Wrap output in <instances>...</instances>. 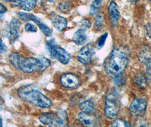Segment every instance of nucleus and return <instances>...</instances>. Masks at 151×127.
Segmentation results:
<instances>
[{
  "label": "nucleus",
  "instance_id": "nucleus-5",
  "mask_svg": "<svg viewBox=\"0 0 151 127\" xmlns=\"http://www.w3.org/2000/svg\"><path fill=\"white\" fill-rule=\"evenodd\" d=\"M119 104L117 98L113 94H109L105 100V115L110 119H115L119 113Z\"/></svg>",
  "mask_w": 151,
  "mask_h": 127
},
{
  "label": "nucleus",
  "instance_id": "nucleus-28",
  "mask_svg": "<svg viewBox=\"0 0 151 127\" xmlns=\"http://www.w3.org/2000/svg\"><path fill=\"white\" fill-rule=\"evenodd\" d=\"M7 47L6 45L4 43L2 40L1 41V49H0V53L1 54L5 53L7 52Z\"/></svg>",
  "mask_w": 151,
  "mask_h": 127
},
{
  "label": "nucleus",
  "instance_id": "nucleus-33",
  "mask_svg": "<svg viewBox=\"0 0 151 127\" xmlns=\"http://www.w3.org/2000/svg\"><path fill=\"white\" fill-rule=\"evenodd\" d=\"M3 1H5V2H7V1H11V0H2Z\"/></svg>",
  "mask_w": 151,
  "mask_h": 127
},
{
  "label": "nucleus",
  "instance_id": "nucleus-9",
  "mask_svg": "<svg viewBox=\"0 0 151 127\" xmlns=\"http://www.w3.org/2000/svg\"><path fill=\"white\" fill-rule=\"evenodd\" d=\"M11 2L15 6L20 7L27 11L32 10L37 5V0H11Z\"/></svg>",
  "mask_w": 151,
  "mask_h": 127
},
{
  "label": "nucleus",
  "instance_id": "nucleus-18",
  "mask_svg": "<svg viewBox=\"0 0 151 127\" xmlns=\"http://www.w3.org/2000/svg\"><path fill=\"white\" fill-rule=\"evenodd\" d=\"M79 108L82 112L92 113L95 108V105L92 100H88L82 102L79 105Z\"/></svg>",
  "mask_w": 151,
  "mask_h": 127
},
{
  "label": "nucleus",
  "instance_id": "nucleus-25",
  "mask_svg": "<svg viewBox=\"0 0 151 127\" xmlns=\"http://www.w3.org/2000/svg\"><path fill=\"white\" fill-rule=\"evenodd\" d=\"M91 26V23H90L89 20L87 19H83L81 20L80 23V26L81 27V29H82L84 31L87 30L89 29Z\"/></svg>",
  "mask_w": 151,
  "mask_h": 127
},
{
  "label": "nucleus",
  "instance_id": "nucleus-15",
  "mask_svg": "<svg viewBox=\"0 0 151 127\" xmlns=\"http://www.w3.org/2000/svg\"><path fill=\"white\" fill-rule=\"evenodd\" d=\"M30 20L32 22H34L35 23H36L40 28L42 33L45 35H46L47 37H49L51 36L52 32L50 29L47 25L43 23L39 18H38L37 17H36L32 14H30Z\"/></svg>",
  "mask_w": 151,
  "mask_h": 127
},
{
  "label": "nucleus",
  "instance_id": "nucleus-34",
  "mask_svg": "<svg viewBox=\"0 0 151 127\" xmlns=\"http://www.w3.org/2000/svg\"><path fill=\"white\" fill-rule=\"evenodd\" d=\"M149 1H150V2H151V0H149Z\"/></svg>",
  "mask_w": 151,
  "mask_h": 127
},
{
  "label": "nucleus",
  "instance_id": "nucleus-4",
  "mask_svg": "<svg viewBox=\"0 0 151 127\" xmlns=\"http://www.w3.org/2000/svg\"><path fill=\"white\" fill-rule=\"evenodd\" d=\"M39 121L50 127H67L69 124L68 116L66 111L61 110L55 114L45 113L39 117Z\"/></svg>",
  "mask_w": 151,
  "mask_h": 127
},
{
  "label": "nucleus",
  "instance_id": "nucleus-20",
  "mask_svg": "<svg viewBox=\"0 0 151 127\" xmlns=\"http://www.w3.org/2000/svg\"><path fill=\"white\" fill-rule=\"evenodd\" d=\"M105 16L103 13L97 14L95 19V27L97 29H101L104 24Z\"/></svg>",
  "mask_w": 151,
  "mask_h": 127
},
{
  "label": "nucleus",
  "instance_id": "nucleus-11",
  "mask_svg": "<svg viewBox=\"0 0 151 127\" xmlns=\"http://www.w3.org/2000/svg\"><path fill=\"white\" fill-rule=\"evenodd\" d=\"M108 11L111 24L113 25H116L120 18V12L119 7L114 1H111L110 2Z\"/></svg>",
  "mask_w": 151,
  "mask_h": 127
},
{
  "label": "nucleus",
  "instance_id": "nucleus-7",
  "mask_svg": "<svg viewBox=\"0 0 151 127\" xmlns=\"http://www.w3.org/2000/svg\"><path fill=\"white\" fill-rule=\"evenodd\" d=\"M94 54V49L92 44L89 43L83 47L78 54V60L84 65H89Z\"/></svg>",
  "mask_w": 151,
  "mask_h": 127
},
{
  "label": "nucleus",
  "instance_id": "nucleus-30",
  "mask_svg": "<svg viewBox=\"0 0 151 127\" xmlns=\"http://www.w3.org/2000/svg\"><path fill=\"white\" fill-rule=\"evenodd\" d=\"M0 6V13L1 14H3L7 11V9L2 4H1Z\"/></svg>",
  "mask_w": 151,
  "mask_h": 127
},
{
  "label": "nucleus",
  "instance_id": "nucleus-21",
  "mask_svg": "<svg viewBox=\"0 0 151 127\" xmlns=\"http://www.w3.org/2000/svg\"><path fill=\"white\" fill-rule=\"evenodd\" d=\"M135 83L140 88H144L147 85V80L143 75L139 74L135 77Z\"/></svg>",
  "mask_w": 151,
  "mask_h": 127
},
{
  "label": "nucleus",
  "instance_id": "nucleus-13",
  "mask_svg": "<svg viewBox=\"0 0 151 127\" xmlns=\"http://www.w3.org/2000/svg\"><path fill=\"white\" fill-rule=\"evenodd\" d=\"M91 113L82 112L78 115V120L84 127H93L96 125V120Z\"/></svg>",
  "mask_w": 151,
  "mask_h": 127
},
{
  "label": "nucleus",
  "instance_id": "nucleus-1",
  "mask_svg": "<svg viewBox=\"0 0 151 127\" xmlns=\"http://www.w3.org/2000/svg\"><path fill=\"white\" fill-rule=\"evenodd\" d=\"M129 54L122 47L114 49L104 62V68L108 76L115 78L122 75L129 63Z\"/></svg>",
  "mask_w": 151,
  "mask_h": 127
},
{
  "label": "nucleus",
  "instance_id": "nucleus-6",
  "mask_svg": "<svg viewBox=\"0 0 151 127\" xmlns=\"http://www.w3.org/2000/svg\"><path fill=\"white\" fill-rule=\"evenodd\" d=\"M147 107V102L144 98H136L130 105L131 114L135 116H143Z\"/></svg>",
  "mask_w": 151,
  "mask_h": 127
},
{
  "label": "nucleus",
  "instance_id": "nucleus-16",
  "mask_svg": "<svg viewBox=\"0 0 151 127\" xmlns=\"http://www.w3.org/2000/svg\"><path fill=\"white\" fill-rule=\"evenodd\" d=\"M58 44L55 40L52 39L48 40L45 44V51L48 55L52 59H55L56 50L58 47Z\"/></svg>",
  "mask_w": 151,
  "mask_h": 127
},
{
  "label": "nucleus",
  "instance_id": "nucleus-32",
  "mask_svg": "<svg viewBox=\"0 0 151 127\" xmlns=\"http://www.w3.org/2000/svg\"><path fill=\"white\" fill-rule=\"evenodd\" d=\"M48 1L50 2H53L55 1V0H48Z\"/></svg>",
  "mask_w": 151,
  "mask_h": 127
},
{
  "label": "nucleus",
  "instance_id": "nucleus-26",
  "mask_svg": "<svg viewBox=\"0 0 151 127\" xmlns=\"http://www.w3.org/2000/svg\"><path fill=\"white\" fill-rule=\"evenodd\" d=\"M25 31L28 32L36 33L37 31V28L34 24H32L31 23H27L25 26Z\"/></svg>",
  "mask_w": 151,
  "mask_h": 127
},
{
  "label": "nucleus",
  "instance_id": "nucleus-29",
  "mask_svg": "<svg viewBox=\"0 0 151 127\" xmlns=\"http://www.w3.org/2000/svg\"><path fill=\"white\" fill-rule=\"evenodd\" d=\"M145 29L148 36L151 39V23H148L146 25Z\"/></svg>",
  "mask_w": 151,
  "mask_h": 127
},
{
  "label": "nucleus",
  "instance_id": "nucleus-8",
  "mask_svg": "<svg viewBox=\"0 0 151 127\" xmlns=\"http://www.w3.org/2000/svg\"><path fill=\"white\" fill-rule=\"evenodd\" d=\"M60 82L63 87L68 89L77 88L81 83L79 77L76 74L71 72L62 75Z\"/></svg>",
  "mask_w": 151,
  "mask_h": 127
},
{
  "label": "nucleus",
  "instance_id": "nucleus-2",
  "mask_svg": "<svg viewBox=\"0 0 151 127\" xmlns=\"http://www.w3.org/2000/svg\"><path fill=\"white\" fill-rule=\"evenodd\" d=\"M9 60L16 69L26 74L35 71H42L50 65V61L44 57L38 58L29 57L25 58L17 53H12L9 55Z\"/></svg>",
  "mask_w": 151,
  "mask_h": 127
},
{
  "label": "nucleus",
  "instance_id": "nucleus-14",
  "mask_svg": "<svg viewBox=\"0 0 151 127\" xmlns=\"http://www.w3.org/2000/svg\"><path fill=\"white\" fill-rule=\"evenodd\" d=\"M55 59L63 65H67L71 59V55L64 49L58 47L55 53Z\"/></svg>",
  "mask_w": 151,
  "mask_h": 127
},
{
  "label": "nucleus",
  "instance_id": "nucleus-23",
  "mask_svg": "<svg viewBox=\"0 0 151 127\" xmlns=\"http://www.w3.org/2000/svg\"><path fill=\"white\" fill-rule=\"evenodd\" d=\"M108 36V34L107 33H105L99 38L98 42H97V48L99 49H101L104 46Z\"/></svg>",
  "mask_w": 151,
  "mask_h": 127
},
{
  "label": "nucleus",
  "instance_id": "nucleus-19",
  "mask_svg": "<svg viewBox=\"0 0 151 127\" xmlns=\"http://www.w3.org/2000/svg\"><path fill=\"white\" fill-rule=\"evenodd\" d=\"M103 0H93L91 6L90 7L89 13L92 15H94L97 13L101 6Z\"/></svg>",
  "mask_w": 151,
  "mask_h": 127
},
{
  "label": "nucleus",
  "instance_id": "nucleus-3",
  "mask_svg": "<svg viewBox=\"0 0 151 127\" xmlns=\"http://www.w3.org/2000/svg\"><path fill=\"white\" fill-rule=\"evenodd\" d=\"M18 95L26 102L41 108L51 107L52 101L47 97L36 89L32 85H24L18 89Z\"/></svg>",
  "mask_w": 151,
  "mask_h": 127
},
{
  "label": "nucleus",
  "instance_id": "nucleus-12",
  "mask_svg": "<svg viewBox=\"0 0 151 127\" xmlns=\"http://www.w3.org/2000/svg\"><path fill=\"white\" fill-rule=\"evenodd\" d=\"M50 20L52 24L55 27V29L59 31H62L64 30L68 26V21L67 20L58 15H53Z\"/></svg>",
  "mask_w": 151,
  "mask_h": 127
},
{
  "label": "nucleus",
  "instance_id": "nucleus-31",
  "mask_svg": "<svg viewBox=\"0 0 151 127\" xmlns=\"http://www.w3.org/2000/svg\"><path fill=\"white\" fill-rule=\"evenodd\" d=\"M129 3H130L131 4H134L137 2V0H127Z\"/></svg>",
  "mask_w": 151,
  "mask_h": 127
},
{
  "label": "nucleus",
  "instance_id": "nucleus-24",
  "mask_svg": "<svg viewBox=\"0 0 151 127\" xmlns=\"http://www.w3.org/2000/svg\"><path fill=\"white\" fill-rule=\"evenodd\" d=\"M129 124L124 120L121 119H117L113 121L111 126V127H127Z\"/></svg>",
  "mask_w": 151,
  "mask_h": 127
},
{
  "label": "nucleus",
  "instance_id": "nucleus-22",
  "mask_svg": "<svg viewBox=\"0 0 151 127\" xmlns=\"http://www.w3.org/2000/svg\"><path fill=\"white\" fill-rule=\"evenodd\" d=\"M59 9L62 13H68L69 11L71 10L70 4L68 1L62 2L59 5Z\"/></svg>",
  "mask_w": 151,
  "mask_h": 127
},
{
  "label": "nucleus",
  "instance_id": "nucleus-27",
  "mask_svg": "<svg viewBox=\"0 0 151 127\" xmlns=\"http://www.w3.org/2000/svg\"><path fill=\"white\" fill-rule=\"evenodd\" d=\"M18 16L20 18V19L24 21V22H29V21H30L29 14L23 13V12H19L18 13Z\"/></svg>",
  "mask_w": 151,
  "mask_h": 127
},
{
  "label": "nucleus",
  "instance_id": "nucleus-17",
  "mask_svg": "<svg viewBox=\"0 0 151 127\" xmlns=\"http://www.w3.org/2000/svg\"><path fill=\"white\" fill-rule=\"evenodd\" d=\"M86 31L79 29L76 31L73 37V40L77 45H83L87 40V35Z\"/></svg>",
  "mask_w": 151,
  "mask_h": 127
},
{
  "label": "nucleus",
  "instance_id": "nucleus-10",
  "mask_svg": "<svg viewBox=\"0 0 151 127\" xmlns=\"http://www.w3.org/2000/svg\"><path fill=\"white\" fill-rule=\"evenodd\" d=\"M21 23L18 19H13L9 24V35L12 41H14L19 36Z\"/></svg>",
  "mask_w": 151,
  "mask_h": 127
}]
</instances>
